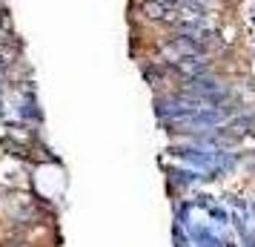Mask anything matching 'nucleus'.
<instances>
[{
    "instance_id": "obj_1",
    "label": "nucleus",
    "mask_w": 255,
    "mask_h": 247,
    "mask_svg": "<svg viewBox=\"0 0 255 247\" xmlns=\"http://www.w3.org/2000/svg\"><path fill=\"white\" fill-rule=\"evenodd\" d=\"M140 12L146 14L149 20H163V17H166V20H172V12H169V9L163 6L161 0H143Z\"/></svg>"
},
{
    "instance_id": "obj_2",
    "label": "nucleus",
    "mask_w": 255,
    "mask_h": 247,
    "mask_svg": "<svg viewBox=\"0 0 255 247\" xmlns=\"http://www.w3.org/2000/svg\"><path fill=\"white\" fill-rule=\"evenodd\" d=\"M172 49L178 52V55H201V52H204V43H198L195 37L181 35V37L172 40Z\"/></svg>"
}]
</instances>
